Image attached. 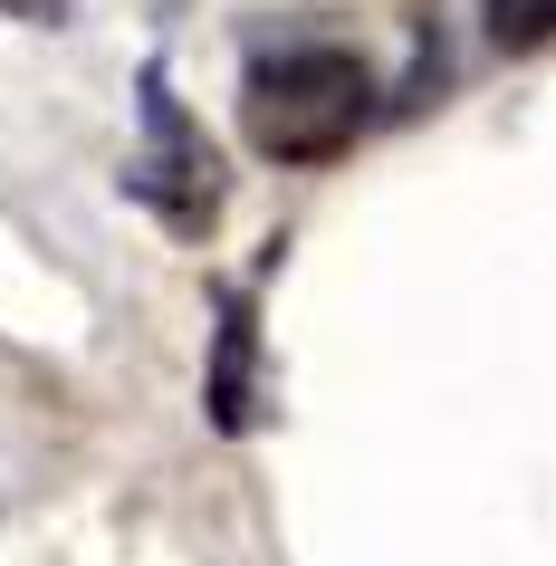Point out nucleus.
<instances>
[{
  "instance_id": "nucleus-1",
  "label": "nucleus",
  "mask_w": 556,
  "mask_h": 566,
  "mask_svg": "<svg viewBox=\"0 0 556 566\" xmlns=\"http://www.w3.org/2000/svg\"><path fill=\"white\" fill-rule=\"evenodd\" d=\"M375 67L346 39H260L240 67V135L260 164L317 174L336 154H355V135L375 125Z\"/></svg>"
},
{
  "instance_id": "nucleus-2",
  "label": "nucleus",
  "mask_w": 556,
  "mask_h": 566,
  "mask_svg": "<svg viewBox=\"0 0 556 566\" xmlns=\"http://www.w3.org/2000/svg\"><path fill=\"white\" fill-rule=\"evenodd\" d=\"M135 116H145V145L125 154V202H145L174 240H202L221 221V154H211L202 125L182 116L164 59H145V77H135Z\"/></svg>"
},
{
  "instance_id": "nucleus-3",
  "label": "nucleus",
  "mask_w": 556,
  "mask_h": 566,
  "mask_svg": "<svg viewBox=\"0 0 556 566\" xmlns=\"http://www.w3.org/2000/svg\"><path fill=\"white\" fill-rule=\"evenodd\" d=\"M211 307H221V365H211V385H202V403H211V422L221 432H250L260 422V317H250V298L240 289H211Z\"/></svg>"
},
{
  "instance_id": "nucleus-4",
  "label": "nucleus",
  "mask_w": 556,
  "mask_h": 566,
  "mask_svg": "<svg viewBox=\"0 0 556 566\" xmlns=\"http://www.w3.org/2000/svg\"><path fill=\"white\" fill-rule=\"evenodd\" d=\"M480 30L499 59H537L556 49V0H480Z\"/></svg>"
},
{
  "instance_id": "nucleus-5",
  "label": "nucleus",
  "mask_w": 556,
  "mask_h": 566,
  "mask_svg": "<svg viewBox=\"0 0 556 566\" xmlns=\"http://www.w3.org/2000/svg\"><path fill=\"white\" fill-rule=\"evenodd\" d=\"M77 0H0V20H67Z\"/></svg>"
}]
</instances>
